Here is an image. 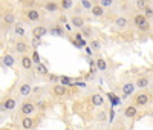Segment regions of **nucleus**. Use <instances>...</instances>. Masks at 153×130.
<instances>
[{
  "label": "nucleus",
  "instance_id": "25",
  "mask_svg": "<svg viewBox=\"0 0 153 130\" xmlns=\"http://www.w3.org/2000/svg\"><path fill=\"white\" fill-rule=\"evenodd\" d=\"M3 22H5L6 25H12V23L15 22V15H14L12 12H6L5 17H3Z\"/></svg>",
  "mask_w": 153,
  "mask_h": 130
},
{
  "label": "nucleus",
  "instance_id": "24",
  "mask_svg": "<svg viewBox=\"0 0 153 130\" xmlns=\"http://www.w3.org/2000/svg\"><path fill=\"white\" fill-rule=\"evenodd\" d=\"M15 51L19 52V54H25V52L28 51V45H26L25 41H19V43L15 45Z\"/></svg>",
  "mask_w": 153,
  "mask_h": 130
},
{
  "label": "nucleus",
  "instance_id": "17",
  "mask_svg": "<svg viewBox=\"0 0 153 130\" xmlns=\"http://www.w3.org/2000/svg\"><path fill=\"white\" fill-rule=\"evenodd\" d=\"M32 92V86L29 83H23L20 86V95H23V97H28V95H31Z\"/></svg>",
  "mask_w": 153,
  "mask_h": 130
},
{
  "label": "nucleus",
  "instance_id": "41",
  "mask_svg": "<svg viewBox=\"0 0 153 130\" xmlns=\"http://www.w3.org/2000/svg\"><path fill=\"white\" fill-rule=\"evenodd\" d=\"M75 86H78V87H86V83H80V81H78Z\"/></svg>",
  "mask_w": 153,
  "mask_h": 130
},
{
  "label": "nucleus",
  "instance_id": "18",
  "mask_svg": "<svg viewBox=\"0 0 153 130\" xmlns=\"http://www.w3.org/2000/svg\"><path fill=\"white\" fill-rule=\"evenodd\" d=\"M149 84H150V81H149V78H147V77H139L138 80H136V83H135V86H136V87H139V89L147 87Z\"/></svg>",
  "mask_w": 153,
  "mask_h": 130
},
{
  "label": "nucleus",
  "instance_id": "1",
  "mask_svg": "<svg viewBox=\"0 0 153 130\" xmlns=\"http://www.w3.org/2000/svg\"><path fill=\"white\" fill-rule=\"evenodd\" d=\"M35 110H37V106H35L34 103H31V101H26L20 106V113L23 116H32L35 113Z\"/></svg>",
  "mask_w": 153,
  "mask_h": 130
},
{
  "label": "nucleus",
  "instance_id": "40",
  "mask_svg": "<svg viewBox=\"0 0 153 130\" xmlns=\"http://www.w3.org/2000/svg\"><path fill=\"white\" fill-rule=\"evenodd\" d=\"M98 118H100V121H106V113H100Z\"/></svg>",
  "mask_w": 153,
  "mask_h": 130
},
{
  "label": "nucleus",
  "instance_id": "2",
  "mask_svg": "<svg viewBox=\"0 0 153 130\" xmlns=\"http://www.w3.org/2000/svg\"><path fill=\"white\" fill-rule=\"evenodd\" d=\"M17 106V103L14 98H6L3 103H2V106H0V110L2 112H6V110H14Z\"/></svg>",
  "mask_w": 153,
  "mask_h": 130
},
{
  "label": "nucleus",
  "instance_id": "21",
  "mask_svg": "<svg viewBox=\"0 0 153 130\" xmlns=\"http://www.w3.org/2000/svg\"><path fill=\"white\" fill-rule=\"evenodd\" d=\"M72 6H74V0H60V8L65 11H69L72 9Z\"/></svg>",
  "mask_w": 153,
  "mask_h": 130
},
{
  "label": "nucleus",
  "instance_id": "14",
  "mask_svg": "<svg viewBox=\"0 0 153 130\" xmlns=\"http://www.w3.org/2000/svg\"><path fill=\"white\" fill-rule=\"evenodd\" d=\"M92 104H94L95 107L103 106V104H104V97H103V95H100V93H94L92 95Z\"/></svg>",
  "mask_w": 153,
  "mask_h": 130
},
{
  "label": "nucleus",
  "instance_id": "34",
  "mask_svg": "<svg viewBox=\"0 0 153 130\" xmlns=\"http://www.w3.org/2000/svg\"><path fill=\"white\" fill-rule=\"evenodd\" d=\"M32 61H34L35 64H38V63H40V57H38L37 52H34V54H32Z\"/></svg>",
  "mask_w": 153,
  "mask_h": 130
},
{
  "label": "nucleus",
  "instance_id": "42",
  "mask_svg": "<svg viewBox=\"0 0 153 130\" xmlns=\"http://www.w3.org/2000/svg\"><path fill=\"white\" fill-rule=\"evenodd\" d=\"M65 28H66L67 31H70V29H72V25H67V23H66V25H65Z\"/></svg>",
  "mask_w": 153,
  "mask_h": 130
},
{
  "label": "nucleus",
  "instance_id": "27",
  "mask_svg": "<svg viewBox=\"0 0 153 130\" xmlns=\"http://www.w3.org/2000/svg\"><path fill=\"white\" fill-rule=\"evenodd\" d=\"M80 2H81V5H83V8L84 9H92V2L91 0H80Z\"/></svg>",
  "mask_w": 153,
  "mask_h": 130
},
{
  "label": "nucleus",
  "instance_id": "5",
  "mask_svg": "<svg viewBox=\"0 0 153 130\" xmlns=\"http://www.w3.org/2000/svg\"><path fill=\"white\" fill-rule=\"evenodd\" d=\"M58 9H60V5L55 3L54 0H49V2L44 3V11H48V12H51V14L58 12Z\"/></svg>",
  "mask_w": 153,
  "mask_h": 130
},
{
  "label": "nucleus",
  "instance_id": "43",
  "mask_svg": "<svg viewBox=\"0 0 153 130\" xmlns=\"http://www.w3.org/2000/svg\"><path fill=\"white\" fill-rule=\"evenodd\" d=\"M146 2H150V0H146Z\"/></svg>",
  "mask_w": 153,
  "mask_h": 130
},
{
  "label": "nucleus",
  "instance_id": "28",
  "mask_svg": "<svg viewBox=\"0 0 153 130\" xmlns=\"http://www.w3.org/2000/svg\"><path fill=\"white\" fill-rule=\"evenodd\" d=\"M144 15H146L147 19L153 17V8H150V6H146V8H144Z\"/></svg>",
  "mask_w": 153,
  "mask_h": 130
},
{
  "label": "nucleus",
  "instance_id": "38",
  "mask_svg": "<svg viewBox=\"0 0 153 130\" xmlns=\"http://www.w3.org/2000/svg\"><path fill=\"white\" fill-rule=\"evenodd\" d=\"M37 106L43 110V109H46V103H44V101H38V104H37Z\"/></svg>",
  "mask_w": 153,
  "mask_h": 130
},
{
  "label": "nucleus",
  "instance_id": "16",
  "mask_svg": "<svg viewBox=\"0 0 153 130\" xmlns=\"http://www.w3.org/2000/svg\"><path fill=\"white\" fill-rule=\"evenodd\" d=\"M26 17H28V20H31V22H38L40 20V12L37 9H29L26 12Z\"/></svg>",
  "mask_w": 153,
  "mask_h": 130
},
{
  "label": "nucleus",
  "instance_id": "10",
  "mask_svg": "<svg viewBox=\"0 0 153 130\" xmlns=\"http://www.w3.org/2000/svg\"><path fill=\"white\" fill-rule=\"evenodd\" d=\"M149 22V19L144 14H136L133 17V25L136 26V28H139V26H142L144 23H147Z\"/></svg>",
  "mask_w": 153,
  "mask_h": 130
},
{
  "label": "nucleus",
  "instance_id": "44",
  "mask_svg": "<svg viewBox=\"0 0 153 130\" xmlns=\"http://www.w3.org/2000/svg\"><path fill=\"white\" fill-rule=\"evenodd\" d=\"M3 130H8V129H3Z\"/></svg>",
  "mask_w": 153,
  "mask_h": 130
},
{
  "label": "nucleus",
  "instance_id": "15",
  "mask_svg": "<svg viewBox=\"0 0 153 130\" xmlns=\"http://www.w3.org/2000/svg\"><path fill=\"white\" fill-rule=\"evenodd\" d=\"M115 25H116V28H118V29H125V28H127V25H129V20L125 19V17H116Z\"/></svg>",
  "mask_w": 153,
  "mask_h": 130
},
{
  "label": "nucleus",
  "instance_id": "11",
  "mask_svg": "<svg viewBox=\"0 0 153 130\" xmlns=\"http://www.w3.org/2000/svg\"><path fill=\"white\" fill-rule=\"evenodd\" d=\"M20 64H22V67H23V69L29 71V69L32 67V64H34V61H32V58H31V57L23 55V57H22V60H20Z\"/></svg>",
  "mask_w": 153,
  "mask_h": 130
},
{
  "label": "nucleus",
  "instance_id": "33",
  "mask_svg": "<svg viewBox=\"0 0 153 130\" xmlns=\"http://www.w3.org/2000/svg\"><path fill=\"white\" fill-rule=\"evenodd\" d=\"M138 29H139L141 32H146V31H149V29H150V23H149V22H147V23H144L142 26H139Z\"/></svg>",
  "mask_w": 153,
  "mask_h": 130
},
{
  "label": "nucleus",
  "instance_id": "3",
  "mask_svg": "<svg viewBox=\"0 0 153 130\" xmlns=\"http://www.w3.org/2000/svg\"><path fill=\"white\" fill-rule=\"evenodd\" d=\"M150 101V97L147 93H138L136 97H135V106H146V104Z\"/></svg>",
  "mask_w": 153,
  "mask_h": 130
},
{
  "label": "nucleus",
  "instance_id": "13",
  "mask_svg": "<svg viewBox=\"0 0 153 130\" xmlns=\"http://www.w3.org/2000/svg\"><path fill=\"white\" fill-rule=\"evenodd\" d=\"M104 9H106V8H103L101 5H94L91 11H92V15L98 19V17H103L104 15Z\"/></svg>",
  "mask_w": 153,
  "mask_h": 130
},
{
  "label": "nucleus",
  "instance_id": "9",
  "mask_svg": "<svg viewBox=\"0 0 153 130\" xmlns=\"http://www.w3.org/2000/svg\"><path fill=\"white\" fill-rule=\"evenodd\" d=\"M135 86L133 83H125V84H123V95H124V98H127L129 95H132L133 92H135Z\"/></svg>",
  "mask_w": 153,
  "mask_h": 130
},
{
  "label": "nucleus",
  "instance_id": "32",
  "mask_svg": "<svg viewBox=\"0 0 153 130\" xmlns=\"http://www.w3.org/2000/svg\"><path fill=\"white\" fill-rule=\"evenodd\" d=\"M147 2H146V0H136V6L139 8V9H144V8H146L147 5H146Z\"/></svg>",
  "mask_w": 153,
  "mask_h": 130
},
{
  "label": "nucleus",
  "instance_id": "23",
  "mask_svg": "<svg viewBox=\"0 0 153 130\" xmlns=\"http://www.w3.org/2000/svg\"><path fill=\"white\" fill-rule=\"evenodd\" d=\"M35 71H37V74H38V75H43V77H44V75H49L48 67H46V66H43L41 63H38L37 66H35Z\"/></svg>",
  "mask_w": 153,
  "mask_h": 130
},
{
  "label": "nucleus",
  "instance_id": "22",
  "mask_svg": "<svg viewBox=\"0 0 153 130\" xmlns=\"http://www.w3.org/2000/svg\"><path fill=\"white\" fill-rule=\"evenodd\" d=\"M49 32L52 35H57V37H65V29H63L61 26H55V28H52Z\"/></svg>",
  "mask_w": 153,
  "mask_h": 130
},
{
  "label": "nucleus",
  "instance_id": "39",
  "mask_svg": "<svg viewBox=\"0 0 153 130\" xmlns=\"http://www.w3.org/2000/svg\"><path fill=\"white\" fill-rule=\"evenodd\" d=\"M83 32H84V35H91V34H92V31L89 29V28H84V29H83Z\"/></svg>",
  "mask_w": 153,
  "mask_h": 130
},
{
  "label": "nucleus",
  "instance_id": "36",
  "mask_svg": "<svg viewBox=\"0 0 153 130\" xmlns=\"http://www.w3.org/2000/svg\"><path fill=\"white\" fill-rule=\"evenodd\" d=\"M49 80H51L52 83H57V81L60 80V77H57V75H49Z\"/></svg>",
  "mask_w": 153,
  "mask_h": 130
},
{
  "label": "nucleus",
  "instance_id": "12",
  "mask_svg": "<svg viewBox=\"0 0 153 130\" xmlns=\"http://www.w3.org/2000/svg\"><path fill=\"white\" fill-rule=\"evenodd\" d=\"M136 115H138L136 106H129V107L124 109V116H125V118H135Z\"/></svg>",
  "mask_w": 153,
  "mask_h": 130
},
{
  "label": "nucleus",
  "instance_id": "4",
  "mask_svg": "<svg viewBox=\"0 0 153 130\" xmlns=\"http://www.w3.org/2000/svg\"><path fill=\"white\" fill-rule=\"evenodd\" d=\"M46 34H48V29L44 26H35L32 29V37H35V38H43Z\"/></svg>",
  "mask_w": 153,
  "mask_h": 130
},
{
  "label": "nucleus",
  "instance_id": "37",
  "mask_svg": "<svg viewBox=\"0 0 153 130\" xmlns=\"http://www.w3.org/2000/svg\"><path fill=\"white\" fill-rule=\"evenodd\" d=\"M74 37H75V40H77V41H81V40H83V38H81V37H83V34H81V32H77Z\"/></svg>",
  "mask_w": 153,
  "mask_h": 130
},
{
  "label": "nucleus",
  "instance_id": "29",
  "mask_svg": "<svg viewBox=\"0 0 153 130\" xmlns=\"http://www.w3.org/2000/svg\"><path fill=\"white\" fill-rule=\"evenodd\" d=\"M100 5L103 8H110L113 5V0H100Z\"/></svg>",
  "mask_w": 153,
  "mask_h": 130
},
{
  "label": "nucleus",
  "instance_id": "30",
  "mask_svg": "<svg viewBox=\"0 0 153 130\" xmlns=\"http://www.w3.org/2000/svg\"><path fill=\"white\" fill-rule=\"evenodd\" d=\"M14 32L17 34V35H20V37H23V35H25V31H23V28H22V26H15Z\"/></svg>",
  "mask_w": 153,
  "mask_h": 130
},
{
  "label": "nucleus",
  "instance_id": "35",
  "mask_svg": "<svg viewBox=\"0 0 153 130\" xmlns=\"http://www.w3.org/2000/svg\"><path fill=\"white\" fill-rule=\"evenodd\" d=\"M32 45H34V46H40V45H41V38H35V37H34Z\"/></svg>",
  "mask_w": 153,
  "mask_h": 130
},
{
  "label": "nucleus",
  "instance_id": "8",
  "mask_svg": "<svg viewBox=\"0 0 153 130\" xmlns=\"http://www.w3.org/2000/svg\"><path fill=\"white\" fill-rule=\"evenodd\" d=\"M34 123H35V121H34L31 116H23V118H22V121H20L22 129H25V130L32 129V127H34Z\"/></svg>",
  "mask_w": 153,
  "mask_h": 130
},
{
  "label": "nucleus",
  "instance_id": "26",
  "mask_svg": "<svg viewBox=\"0 0 153 130\" xmlns=\"http://www.w3.org/2000/svg\"><path fill=\"white\" fill-rule=\"evenodd\" d=\"M91 49H94V51H100V49H101V43L98 41V40H92V41H91Z\"/></svg>",
  "mask_w": 153,
  "mask_h": 130
},
{
  "label": "nucleus",
  "instance_id": "6",
  "mask_svg": "<svg viewBox=\"0 0 153 130\" xmlns=\"http://www.w3.org/2000/svg\"><path fill=\"white\" fill-rule=\"evenodd\" d=\"M70 25L74 26V28H80V29H81V28H84V19H83L81 15H74L70 19Z\"/></svg>",
  "mask_w": 153,
  "mask_h": 130
},
{
  "label": "nucleus",
  "instance_id": "19",
  "mask_svg": "<svg viewBox=\"0 0 153 130\" xmlns=\"http://www.w3.org/2000/svg\"><path fill=\"white\" fill-rule=\"evenodd\" d=\"M2 63H3L6 67H12V66L15 64V60H14V57H12V55L6 54V55H3V58H2Z\"/></svg>",
  "mask_w": 153,
  "mask_h": 130
},
{
  "label": "nucleus",
  "instance_id": "31",
  "mask_svg": "<svg viewBox=\"0 0 153 130\" xmlns=\"http://www.w3.org/2000/svg\"><path fill=\"white\" fill-rule=\"evenodd\" d=\"M60 81H61L63 86H69V84H70V78H67V77H60Z\"/></svg>",
  "mask_w": 153,
  "mask_h": 130
},
{
  "label": "nucleus",
  "instance_id": "7",
  "mask_svg": "<svg viewBox=\"0 0 153 130\" xmlns=\"http://www.w3.org/2000/svg\"><path fill=\"white\" fill-rule=\"evenodd\" d=\"M66 92H67V87L63 84H55L52 89V93L55 95V97H63V95H66Z\"/></svg>",
  "mask_w": 153,
  "mask_h": 130
},
{
  "label": "nucleus",
  "instance_id": "20",
  "mask_svg": "<svg viewBox=\"0 0 153 130\" xmlns=\"http://www.w3.org/2000/svg\"><path fill=\"white\" fill-rule=\"evenodd\" d=\"M95 66H96V69L100 72H106L107 71V61L104 58H98L96 61H95Z\"/></svg>",
  "mask_w": 153,
  "mask_h": 130
}]
</instances>
